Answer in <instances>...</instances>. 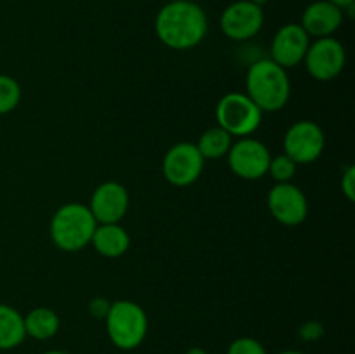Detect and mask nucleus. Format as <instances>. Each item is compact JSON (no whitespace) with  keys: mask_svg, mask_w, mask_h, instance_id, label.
Returning a JSON list of instances; mask_svg holds the SVG:
<instances>
[{"mask_svg":"<svg viewBox=\"0 0 355 354\" xmlns=\"http://www.w3.org/2000/svg\"><path fill=\"white\" fill-rule=\"evenodd\" d=\"M155 33L165 47L189 51L208 33V16L194 0H170L155 17Z\"/></svg>","mask_w":355,"mask_h":354,"instance_id":"nucleus-1","label":"nucleus"},{"mask_svg":"<svg viewBox=\"0 0 355 354\" xmlns=\"http://www.w3.org/2000/svg\"><path fill=\"white\" fill-rule=\"evenodd\" d=\"M246 96L262 113H276L288 104L291 82L288 71L272 59H257L246 71Z\"/></svg>","mask_w":355,"mask_h":354,"instance_id":"nucleus-2","label":"nucleus"},{"mask_svg":"<svg viewBox=\"0 0 355 354\" xmlns=\"http://www.w3.org/2000/svg\"><path fill=\"white\" fill-rule=\"evenodd\" d=\"M97 221L89 205L64 203L54 212L51 219V239L62 252H78L92 242Z\"/></svg>","mask_w":355,"mask_h":354,"instance_id":"nucleus-3","label":"nucleus"},{"mask_svg":"<svg viewBox=\"0 0 355 354\" xmlns=\"http://www.w3.org/2000/svg\"><path fill=\"white\" fill-rule=\"evenodd\" d=\"M104 321L107 337L113 346L121 351L137 349L148 335V314L144 307L134 301L111 302Z\"/></svg>","mask_w":355,"mask_h":354,"instance_id":"nucleus-4","label":"nucleus"},{"mask_svg":"<svg viewBox=\"0 0 355 354\" xmlns=\"http://www.w3.org/2000/svg\"><path fill=\"white\" fill-rule=\"evenodd\" d=\"M262 117L260 108L243 92L225 94L215 108L217 125L232 137L252 135L262 124Z\"/></svg>","mask_w":355,"mask_h":354,"instance_id":"nucleus-5","label":"nucleus"},{"mask_svg":"<svg viewBox=\"0 0 355 354\" xmlns=\"http://www.w3.org/2000/svg\"><path fill=\"white\" fill-rule=\"evenodd\" d=\"M326 148V135L321 125L312 120L295 121L283 139L284 155L297 165L314 163Z\"/></svg>","mask_w":355,"mask_h":354,"instance_id":"nucleus-6","label":"nucleus"},{"mask_svg":"<svg viewBox=\"0 0 355 354\" xmlns=\"http://www.w3.org/2000/svg\"><path fill=\"white\" fill-rule=\"evenodd\" d=\"M203 169L205 158L193 142H177L163 156V176L175 187H187L196 183Z\"/></svg>","mask_w":355,"mask_h":354,"instance_id":"nucleus-7","label":"nucleus"},{"mask_svg":"<svg viewBox=\"0 0 355 354\" xmlns=\"http://www.w3.org/2000/svg\"><path fill=\"white\" fill-rule=\"evenodd\" d=\"M304 62L312 78L319 82H331L345 68V47L333 37L314 38L309 45Z\"/></svg>","mask_w":355,"mask_h":354,"instance_id":"nucleus-8","label":"nucleus"},{"mask_svg":"<svg viewBox=\"0 0 355 354\" xmlns=\"http://www.w3.org/2000/svg\"><path fill=\"white\" fill-rule=\"evenodd\" d=\"M272 158L269 148L262 141L255 137H239V141L232 142L227 153L229 169L245 180L262 179L269 169V162Z\"/></svg>","mask_w":355,"mask_h":354,"instance_id":"nucleus-9","label":"nucleus"},{"mask_svg":"<svg viewBox=\"0 0 355 354\" xmlns=\"http://www.w3.org/2000/svg\"><path fill=\"white\" fill-rule=\"evenodd\" d=\"M262 6L250 0H236L220 14V30L229 40L248 42L255 38L263 28Z\"/></svg>","mask_w":355,"mask_h":354,"instance_id":"nucleus-10","label":"nucleus"},{"mask_svg":"<svg viewBox=\"0 0 355 354\" xmlns=\"http://www.w3.org/2000/svg\"><path fill=\"white\" fill-rule=\"evenodd\" d=\"M267 208L279 224L295 228L304 224L309 215V201L304 191L293 183H279L267 194Z\"/></svg>","mask_w":355,"mask_h":354,"instance_id":"nucleus-11","label":"nucleus"},{"mask_svg":"<svg viewBox=\"0 0 355 354\" xmlns=\"http://www.w3.org/2000/svg\"><path fill=\"white\" fill-rule=\"evenodd\" d=\"M311 37L300 26V23L283 24L270 42V58L281 68L290 69L304 62Z\"/></svg>","mask_w":355,"mask_h":354,"instance_id":"nucleus-12","label":"nucleus"},{"mask_svg":"<svg viewBox=\"0 0 355 354\" xmlns=\"http://www.w3.org/2000/svg\"><path fill=\"white\" fill-rule=\"evenodd\" d=\"M130 196L123 184L106 180L94 189L89 208L97 224H114L127 215Z\"/></svg>","mask_w":355,"mask_h":354,"instance_id":"nucleus-13","label":"nucleus"},{"mask_svg":"<svg viewBox=\"0 0 355 354\" xmlns=\"http://www.w3.org/2000/svg\"><path fill=\"white\" fill-rule=\"evenodd\" d=\"M343 19H345V10L328 0H315L305 7L300 26L311 38H324L333 37L342 28Z\"/></svg>","mask_w":355,"mask_h":354,"instance_id":"nucleus-14","label":"nucleus"},{"mask_svg":"<svg viewBox=\"0 0 355 354\" xmlns=\"http://www.w3.org/2000/svg\"><path fill=\"white\" fill-rule=\"evenodd\" d=\"M90 245L96 248L99 255L106 257V259H118L130 248V235L120 222L97 224Z\"/></svg>","mask_w":355,"mask_h":354,"instance_id":"nucleus-15","label":"nucleus"},{"mask_svg":"<svg viewBox=\"0 0 355 354\" xmlns=\"http://www.w3.org/2000/svg\"><path fill=\"white\" fill-rule=\"evenodd\" d=\"M24 339V316L12 305L0 302V351L16 349Z\"/></svg>","mask_w":355,"mask_h":354,"instance_id":"nucleus-16","label":"nucleus"},{"mask_svg":"<svg viewBox=\"0 0 355 354\" xmlns=\"http://www.w3.org/2000/svg\"><path fill=\"white\" fill-rule=\"evenodd\" d=\"M61 319L58 312L51 307H35L24 316L26 337L35 340H49L59 332Z\"/></svg>","mask_w":355,"mask_h":354,"instance_id":"nucleus-17","label":"nucleus"},{"mask_svg":"<svg viewBox=\"0 0 355 354\" xmlns=\"http://www.w3.org/2000/svg\"><path fill=\"white\" fill-rule=\"evenodd\" d=\"M232 146V135L227 134L222 127L215 125V127L207 128L203 134L200 135L196 142L198 151L201 153L205 160H218L222 156H227L229 149Z\"/></svg>","mask_w":355,"mask_h":354,"instance_id":"nucleus-18","label":"nucleus"},{"mask_svg":"<svg viewBox=\"0 0 355 354\" xmlns=\"http://www.w3.org/2000/svg\"><path fill=\"white\" fill-rule=\"evenodd\" d=\"M23 90H21L19 82L9 75L0 73V117L9 115L19 106Z\"/></svg>","mask_w":355,"mask_h":354,"instance_id":"nucleus-19","label":"nucleus"},{"mask_svg":"<svg viewBox=\"0 0 355 354\" xmlns=\"http://www.w3.org/2000/svg\"><path fill=\"white\" fill-rule=\"evenodd\" d=\"M298 165L290 158L288 155H277L272 156L269 162V169H267V174L276 180V184L279 183H291L297 174Z\"/></svg>","mask_w":355,"mask_h":354,"instance_id":"nucleus-20","label":"nucleus"},{"mask_svg":"<svg viewBox=\"0 0 355 354\" xmlns=\"http://www.w3.org/2000/svg\"><path fill=\"white\" fill-rule=\"evenodd\" d=\"M227 354H267V351L260 340L253 337H239L229 346Z\"/></svg>","mask_w":355,"mask_h":354,"instance_id":"nucleus-21","label":"nucleus"},{"mask_svg":"<svg viewBox=\"0 0 355 354\" xmlns=\"http://www.w3.org/2000/svg\"><path fill=\"white\" fill-rule=\"evenodd\" d=\"M322 335H324V326H322V323L314 321V319L305 321L298 328V337L305 340V342H318Z\"/></svg>","mask_w":355,"mask_h":354,"instance_id":"nucleus-22","label":"nucleus"},{"mask_svg":"<svg viewBox=\"0 0 355 354\" xmlns=\"http://www.w3.org/2000/svg\"><path fill=\"white\" fill-rule=\"evenodd\" d=\"M340 187L342 193L349 201L355 200V167L349 165L342 174V180H340Z\"/></svg>","mask_w":355,"mask_h":354,"instance_id":"nucleus-23","label":"nucleus"},{"mask_svg":"<svg viewBox=\"0 0 355 354\" xmlns=\"http://www.w3.org/2000/svg\"><path fill=\"white\" fill-rule=\"evenodd\" d=\"M111 302L104 297H94L92 301L89 302V312L97 319L106 318L107 311H110Z\"/></svg>","mask_w":355,"mask_h":354,"instance_id":"nucleus-24","label":"nucleus"},{"mask_svg":"<svg viewBox=\"0 0 355 354\" xmlns=\"http://www.w3.org/2000/svg\"><path fill=\"white\" fill-rule=\"evenodd\" d=\"M328 2L335 3V6L340 7V9L345 10V9H352L355 0H328Z\"/></svg>","mask_w":355,"mask_h":354,"instance_id":"nucleus-25","label":"nucleus"},{"mask_svg":"<svg viewBox=\"0 0 355 354\" xmlns=\"http://www.w3.org/2000/svg\"><path fill=\"white\" fill-rule=\"evenodd\" d=\"M186 354H208L203 347H191V349L186 351Z\"/></svg>","mask_w":355,"mask_h":354,"instance_id":"nucleus-26","label":"nucleus"},{"mask_svg":"<svg viewBox=\"0 0 355 354\" xmlns=\"http://www.w3.org/2000/svg\"><path fill=\"white\" fill-rule=\"evenodd\" d=\"M44 354H68V353H64V351L54 349V351H47V353H44Z\"/></svg>","mask_w":355,"mask_h":354,"instance_id":"nucleus-27","label":"nucleus"},{"mask_svg":"<svg viewBox=\"0 0 355 354\" xmlns=\"http://www.w3.org/2000/svg\"><path fill=\"white\" fill-rule=\"evenodd\" d=\"M277 354H304L300 351H283V353H277Z\"/></svg>","mask_w":355,"mask_h":354,"instance_id":"nucleus-28","label":"nucleus"},{"mask_svg":"<svg viewBox=\"0 0 355 354\" xmlns=\"http://www.w3.org/2000/svg\"><path fill=\"white\" fill-rule=\"evenodd\" d=\"M250 2L257 3V6H263V3H266V2H269V0H250Z\"/></svg>","mask_w":355,"mask_h":354,"instance_id":"nucleus-29","label":"nucleus"},{"mask_svg":"<svg viewBox=\"0 0 355 354\" xmlns=\"http://www.w3.org/2000/svg\"><path fill=\"white\" fill-rule=\"evenodd\" d=\"M194 2H198V0H194Z\"/></svg>","mask_w":355,"mask_h":354,"instance_id":"nucleus-30","label":"nucleus"}]
</instances>
